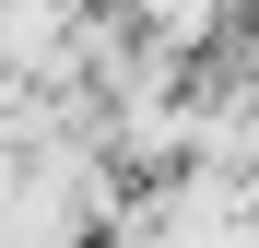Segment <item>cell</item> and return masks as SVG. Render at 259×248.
<instances>
[{
  "instance_id": "cell-1",
  "label": "cell",
  "mask_w": 259,
  "mask_h": 248,
  "mask_svg": "<svg viewBox=\"0 0 259 248\" xmlns=\"http://www.w3.org/2000/svg\"><path fill=\"white\" fill-rule=\"evenodd\" d=\"M118 36L177 71V59H200L212 36H224V0H118Z\"/></svg>"
}]
</instances>
